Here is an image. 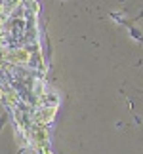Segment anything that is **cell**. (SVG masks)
<instances>
[{
	"label": "cell",
	"mask_w": 143,
	"mask_h": 154,
	"mask_svg": "<svg viewBox=\"0 0 143 154\" xmlns=\"http://www.w3.org/2000/svg\"><path fill=\"white\" fill-rule=\"evenodd\" d=\"M139 17H141V15H138V17H134L132 21H128V19H118V17H115V19H116L118 23H122L124 27H128V29H130V34H132V38H134V40H139V42L143 44V32H141L139 29H138V27L134 25V23L138 21Z\"/></svg>",
	"instance_id": "obj_1"
},
{
	"label": "cell",
	"mask_w": 143,
	"mask_h": 154,
	"mask_svg": "<svg viewBox=\"0 0 143 154\" xmlns=\"http://www.w3.org/2000/svg\"><path fill=\"white\" fill-rule=\"evenodd\" d=\"M6 122H8V114H2V116H0V131H2V128H4Z\"/></svg>",
	"instance_id": "obj_2"
}]
</instances>
